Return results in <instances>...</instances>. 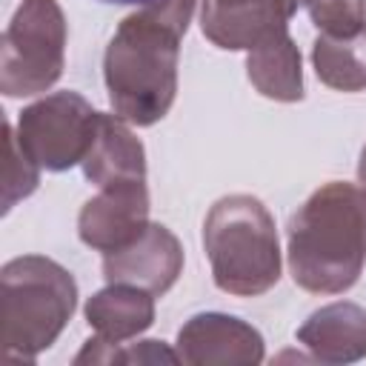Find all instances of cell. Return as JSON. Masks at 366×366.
I'll return each instance as SVG.
<instances>
[{
    "label": "cell",
    "instance_id": "cell-14",
    "mask_svg": "<svg viewBox=\"0 0 366 366\" xmlns=\"http://www.w3.org/2000/svg\"><path fill=\"white\" fill-rule=\"evenodd\" d=\"M249 83L269 100L277 103H297L303 100V69L300 51L289 37V29L269 34L263 43L249 49L246 57Z\"/></svg>",
    "mask_w": 366,
    "mask_h": 366
},
{
    "label": "cell",
    "instance_id": "cell-2",
    "mask_svg": "<svg viewBox=\"0 0 366 366\" xmlns=\"http://www.w3.org/2000/svg\"><path fill=\"white\" fill-rule=\"evenodd\" d=\"M366 266V189L332 180L289 220V272L312 295L352 289Z\"/></svg>",
    "mask_w": 366,
    "mask_h": 366
},
{
    "label": "cell",
    "instance_id": "cell-18",
    "mask_svg": "<svg viewBox=\"0 0 366 366\" xmlns=\"http://www.w3.org/2000/svg\"><path fill=\"white\" fill-rule=\"evenodd\" d=\"M320 34H357L366 29V0H303Z\"/></svg>",
    "mask_w": 366,
    "mask_h": 366
},
{
    "label": "cell",
    "instance_id": "cell-11",
    "mask_svg": "<svg viewBox=\"0 0 366 366\" xmlns=\"http://www.w3.org/2000/svg\"><path fill=\"white\" fill-rule=\"evenodd\" d=\"M297 343L320 363H355L366 357V309L337 300L312 312L300 329Z\"/></svg>",
    "mask_w": 366,
    "mask_h": 366
},
{
    "label": "cell",
    "instance_id": "cell-15",
    "mask_svg": "<svg viewBox=\"0 0 366 366\" xmlns=\"http://www.w3.org/2000/svg\"><path fill=\"white\" fill-rule=\"evenodd\" d=\"M312 66L323 86L337 92H363L366 89V29L346 37L317 34L312 46Z\"/></svg>",
    "mask_w": 366,
    "mask_h": 366
},
{
    "label": "cell",
    "instance_id": "cell-3",
    "mask_svg": "<svg viewBox=\"0 0 366 366\" xmlns=\"http://www.w3.org/2000/svg\"><path fill=\"white\" fill-rule=\"evenodd\" d=\"M77 306L69 269L43 254L11 257L0 269V343L11 363L34 360L49 349Z\"/></svg>",
    "mask_w": 366,
    "mask_h": 366
},
{
    "label": "cell",
    "instance_id": "cell-4",
    "mask_svg": "<svg viewBox=\"0 0 366 366\" xmlns=\"http://www.w3.org/2000/svg\"><path fill=\"white\" fill-rule=\"evenodd\" d=\"M203 249L212 280L226 295L257 297L280 280L274 217L252 194H226L209 209L203 220Z\"/></svg>",
    "mask_w": 366,
    "mask_h": 366
},
{
    "label": "cell",
    "instance_id": "cell-10",
    "mask_svg": "<svg viewBox=\"0 0 366 366\" xmlns=\"http://www.w3.org/2000/svg\"><path fill=\"white\" fill-rule=\"evenodd\" d=\"M183 272V246L160 223H149L146 232L129 246L103 254L106 283H129L137 289L166 295Z\"/></svg>",
    "mask_w": 366,
    "mask_h": 366
},
{
    "label": "cell",
    "instance_id": "cell-19",
    "mask_svg": "<svg viewBox=\"0 0 366 366\" xmlns=\"http://www.w3.org/2000/svg\"><path fill=\"white\" fill-rule=\"evenodd\" d=\"M357 177H360V183H363V189H366V146H363V152H360V163H357Z\"/></svg>",
    "mask_w": 366,
    "mask_h": 366
},
{
    "label": "cell",
    "instance_id": "cell-20",
    "mask_svg": "<svg viewBox=\"0 0 366 366\" xmlns=\"http://www.w3.org/2000/svg\"><path fill=\"white\" fill-rule=\"evenodd\" d=\"M100 3H112V6H146L149 0H100Z\"/></svg>",
    "mask_w": 366,
    "mask_h": 366
},
{
    "label": "cell",
    "instance_id": "cell-12",
    "mask_svg": "<svg viewBox=\"0 0 366 366\" xmlns=\"http://www.w3.org/2000/svg\"><path fill=\"white\" fill-rule=\"evenodd\" d=\"M80 166L86 180H92L94 186L146 180V149L123 117L100 112L92 149Z\"/></svg>",
    "mask_w": 366,
    "mask_h": 366
},
{
    "label": "cell",
    "instance_id": "cell-13",
    "mask_svg": "<svg viewBox=\"0 0 366 366\" xmlns=\"http://www.w3.org/2000/svg\"><path fill=\"white\" fill-rule=\"evenodd\" d=\"M83 312L100 340L123 343L154 323V295L129 283H109L86 300Z\"/></svg>",
    "mask_w": 366,
    "mask_h": 366
},
{
    "label": "cell",
    "instance_id": "cell-9",
    "mask_svg": "<svg viewBox=\"0 0 366 366\" xmlns=\"http://www.w3.org/2000/svg\"><path fill=\"white\" fill-rule=\"evenodd\" d=\"M303 0H200L206 40L226 51H249L269 34L289 29Z\"/></svg>",
    "mask_w": 366,
    "mask_h": 366
},
{
    "label": "cell",
    "instance_id": "cell-8",
    "mask_svg": "<svg viewBox=\"0 0 366 366\" xmlns=\"http://www.w3.org/2000/svg\"><path fill=\"white\" fill-rule=\"evenodd\" d=\"M149 226L146 180H126L100 186L77 214V234L86 246L109 254L137 240Z\"/></svg>",
    "mask_w": 366,
    "mask_h": 366
},
{
    "label": "cell",
    "instance_id": "cell-16",
    "mask_svg": "<svg viewBox=\"0 0 366 366\" xmlns=\"http://www.w3.org/2000/svg\"><path fill=\"white\" fill-rule=\"evenodd\" d=\"M40 183L37 160L23 149L17 132L6 123V169H3V212H11L17 200H26Z\"/></svg>",
    "mask_w": 366,
    "mask_h": 366
},
{
    "label": "cell",
    "instance_id": "cell-5",
    "mask_svg": "<svg viewBox=\"0 0 366 366\" xmlns=\"http://www.w3.org/2000/svg\"><path fill=\"white\" fill-rule=\"evenodd\" d=\"M66 37L57 0H20L0 43V92L31 97L51 89L66 66Z\"/></svg>",
    "mask_w": 366,
    "mask_h": 366
},
{
    "label": "cell",
    "instance_id": "cell-7",
    "mask_svg": "<svg viewBox=\"0 0 366 366\" xmlns=\"http://www.w3.org/2000/svg\"><path fill=\"white\" fill-rule=\"evenodd\" d=\"M174 352L189 366H254L263 360V335L223 312L192 315L180 332Z\"/></svg>",
    "mask_w": 366,
    "mask_h": 366
},
{
    "label": "cell",
    "instance_id": "cell-1",
    "mask_svg": "<svg viewBox=\"0 0 366 366\" xmlns=\"http://www.w3.org/2000/svg\"><path fill=\"white\" fill-rule=\"evenodd\" d=\"M197 0H149L114 29L103 80L117 117L134 126L163 120L177 94L180 43Z\"/></svg>",
    "mask_w": 366,
    "mask_h": 366
},
{
    "label": "cell",
    "instance_id": "cell-17",
    "mask_svg": "<svg viewBox=\"0 0 366 366\" xmlns=\"http://www.w3.org/2000/svg\"><path fill=\"white\" fill-rule=\"evenodd\" d=\"M123 343H106L97 335L92 340H86V346L80 349V355L74 357V363H177V352H172L169 346H163L160 340H140V343H129V349H120Z\"/></svg>",
    "mask_w": 366,
    "mask_h": 366
},
{
    "label": "cell",
    "instance_id": "cell-6",
    "mask_svg": "<svg viewBox=\"0 0 366 366\" xmlns=\"http://www.w3.org/2000/svg\"><path fill=\"white\" fill-rule=\"evenodd\" d=\"M100 112L77 92H54L26 106L17 117V137L23 149L46 172H66L92 149Z\"/></svg>",
    "mask_w": 366,
    "mask_h": 366
}]
</instances>
